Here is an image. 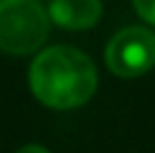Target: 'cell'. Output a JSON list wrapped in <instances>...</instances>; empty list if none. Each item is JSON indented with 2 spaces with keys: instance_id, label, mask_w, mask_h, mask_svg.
I'll list each match as a JSON object with an SVG mask.
<instances>
[{
  "instance_id": "1",
  "label": "cell",
  "mask_w": 155,
  "mask_h": 153,
  "mask_svg": "<svg viewBox=\"0 0 155 153\" xmlns=\"http://www.w3.org/2000/svg\"><path fill=\"white\" fill-rule=\"evenodd\" d=\"M29 88L50 108H77L97 90V68L77 47L54 45L41 52L29 65Z\"/></svg>"
},
{
  "instance_id": "2",
  "label": "cell",
  "mask_w": 155,
  "mask_h": 153,
  "mask_svg": "<svg viewBox=\"0 0 155 153\" xmlns=\"http://www.w3.org/2000/svg\"><path fill=\"white\" fill-rule=\"evenodd\" d=\"M50 14L38 0H0V50L31 54L45 43Z\"/></svg>"
},
{
  "instance_id": "3",
  "label": "cell",
  "mask_w": 155,
  "mask_h": 153,
  "mask_svg": "<svg viewBox=\"0 0 155 153\" xmlns=\"http://www.w3.org/2000/svg\"><path fill=\"white\" fill-rule=\"evenodd\" d=\"M106 65L117 77H140L155 65V34L146 27L119 29L106 47Z\"/></svg>"
},
{
  "instance_id": "4",
  "label": "cell",
  "mask_w": 155,
  "mask_h": 153,
  "mask_svg": "<svg viewBox=\"0 0 155 153\" xmlns=\"http://www.w3.org/2000/svg\"><path fill=\"white\" fill-rule=\"evenodd\" d=\"M99 0H52L50 2V20L63 29L81 32L94 27L101 18Z\"/></svg>"
},
{
  "instance_id": "5",
  "label": "cell",
  "mask_w": 155,
  "mask_h": 153,
  "mask_svg": "<svg viewBox=\"0 0 155 153\" xmlns=\"http://www.w3.org/2000/svg\"><path fill=\"white\" fill-rule=\"evenodd\" d=\"M133 2H135L137 14L151 25H155V0H133Z\"/></svg>"
},
{
  "instance_id": "6",
  "label": "cell",
  "mask_w": 155,
  "mask_h": 153,
  "mask_svg": "<svg viewBox=\"0 0 155 153\" xmlns=\"http://www.w3.org/2000/svg\"><path fill=\"white\" fill-rule=\"evenodd\" d=\"M18 153H50L45 149V146H41V144H27V146H23Z\"/></svg>"
}]
</instances>
